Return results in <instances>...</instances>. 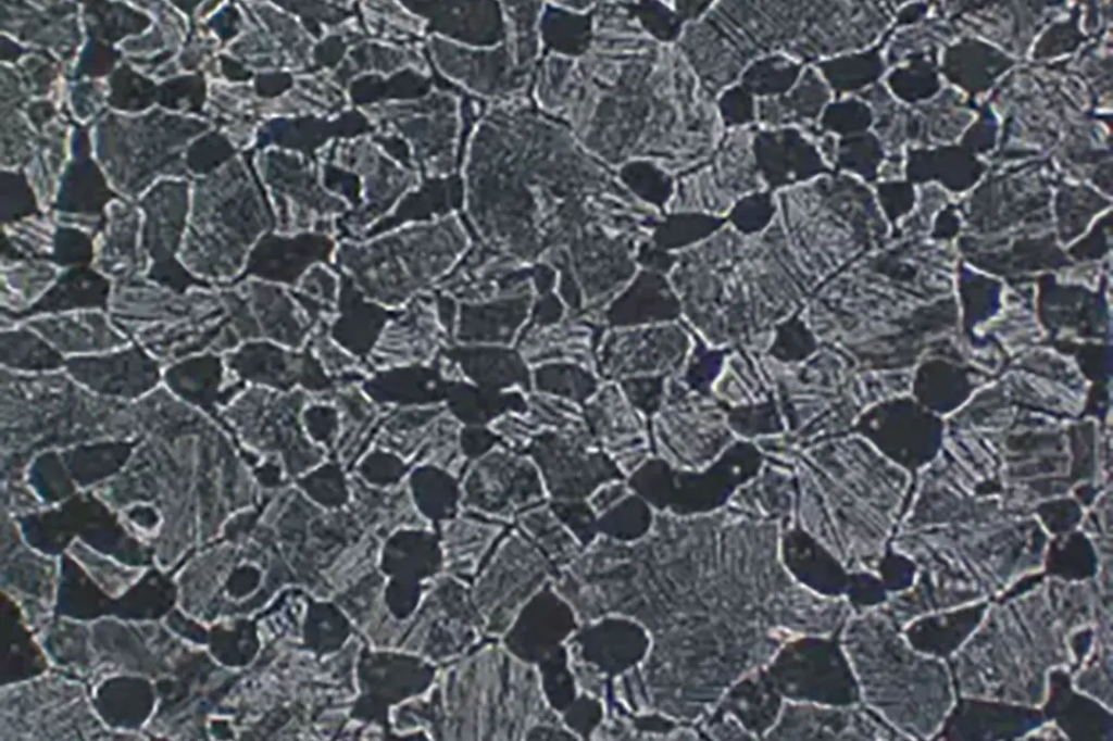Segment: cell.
Masks as SVG:
<instances>
[{"label":"cell","instance_id":"obj_1","mask_svg":"<svg viewBox=\"0 0 1113 741\" xmlns=\"http://www.w3.org/2000/svg\"><path fill=\"white\" fill-rule=\"evenodd\" d=\"M458 251L416 233L334 250L333 267L367 300L397 311L455 267Z\"/></svg>","mask_w":1113,"mask_h":741},{"label":"cell","instance_id":"obj_2","mask_svg":"<svg viewBox=\"0 0 1113 741\" xmlns=\"http://www.w3.org/2000/svg\"><path fill=\"white\" fill-rule=\"evenodd\" d=\"M524 454L536 465L546 492L556 500L583 499L605 482L625 478L600 448L554 431L536 435Z\"/></svg>","mask_w":1113,"mask_h":741},{"label":"cell","instance_id":"obj_3","mask_svg":"<svg viewBox=\"0 0 1113 741\" xmlns=\"http://www.w3.org/2000/svg\"><path fill=\"white\" fill-rule=\"evenodd\" d=\"M451 341L440 324L430 290L397 310L386 323L367 359L382 370L428 365Z\"/></svg>","mask_w":1113,"mask_h":741},{"label":"cell","instance_id":"obj_4","mask_svg":"<svg viewBox=\"0 0 1113 741\" xmlns=\"http://www.w3.org/2000/svg\"><path fill=\"white\" fill-rule=\"evenodd\" d=\"M463 475L467 501L483 510L505 511L546 492L534 462L504 445L470 463Z\"/></svg>","mask_w":1113,"mask_h":741},{"label":"cell","instance_id":"obj_5","mask_svg":"<svg viewBox=\"0 0 1113 741\" xmlns=\"http://www.w3.org/2000/svg\"><path fill=\"white\" fill-rule=\"evenodd\" d=\"M581 413L596 444L625 478L648 459L642 414L626 400L617 382L602 381Z\"/></svg>","mask_w":1113,"mask_h":741},{"label":"cell","instance_id":"obj_6","mask_svg":"<svg viewBox=\"0 0 1113 741\" xmlns=\"http://www.w3.org/2000/svg\"><path fill=\"white\" fill-rule=\"evenodd\" d=\"M441 352L457 365L463 381L498 391H532V367L513 346L452 342Z\"/></svg>","mask_w":1113,"mask_h":741},{"label":"cell","instance_id":"obj_7","mask_svg":"<svg viewBox=\"0 0 1113 741\" xmlns=\"http://www.w3.org/2000/svg\"><path fill=\"white\" fill-rule=\"evenodd\" d=\"M237 285L248 299L262 339L293 350L308 344L314 328L289 288L253 277L241 278Z\"/></svg>","mask_w":1113,"mask_h":741},{"label":"cell","instance_id":"obj_8","mask_svg":"<svg viewBox=\"0 0 1113 741\" xmlns=\"http://www.w3.org/2000/svg\"><path fill=\"white\" fill-rule=\"evenodd\" d=\"M599 340L589 327L577 323L561 325L560 322L548 327L522 328L515 348L530 367L548 362H572L596 372Z\"/></svg>","mask_w":1113,"mask_h":741},{"label":"cell","instance_id":"obj_9","mask_svg":"<svg viewBox=\"0 0 1113 741\" xmlns=\"http://www.w3.org/2000/svg\"><path fill=\"white\" fill-rule=\"evenodd\" d=\"M396 312L365 299L350 279L340 274L337 313L327 330L329 336L352 355L358 359L367 357L386 323Z\"/></svg>","mask_w":1113,"mask_h":741},{"label":"cell","instance_id":"obj_10","mask_svg":"<svg viewBox=\"0 0 1113 741\" xmlns=\"http://www.w3.org/2000/svg\"><path fill=\"white\" fill-rule=\"evenodd\" d=\"M529 299L523 297L492 304L487 312L470 303L459 305L453 342L461 344H515L527 316Z\"/></svg>","mask_w":1113,"mask_h":741},{"label":"cell","instance_id":"obj_11","mask_svg":"<svg viewBox=\"0 0 1113 741\" xmlns=\"http://www.w3.org/2000/svg\"><path fill=\"white\" fill-rule=\"evenodd\" d=\"M445 406L462 426H490L500 417L527 412L526 393L498 391L467 381H449Z\"/></svg>","mask_w":1113,"mask_h":741},{"label":"cell","instance_id":"obj_12","mask_svg":"<svg viewBox=\"0 0 1113 741\" xmlns=\"http://www.w3.org/2000/svg\"><path fill=\"white\" fill-rule=\"evenodd\" d=\"M598 374L572 362H548L532 367V391L583 406L599 389Z\"/></svg>","mask_w":1113,"mask_h":741},{"label":"cell","instance_id":"obj_13","mask_svg":"<svg viewBox=\"0 0 1113 741\" xmlns=\"http://www.w3.org/2000/svg\"><path fill=\"white\" fill-rule=\"evenodd\" d=\"M108 294L109 282L100 274L85 268H75L63 275L25 313L59 312L76 307H102L105 305Z\"/></svg>","mask_w":1113,"mask_h":741},{"label":"cell","instance_id":"obj_14","mask_svg":"<svg viewBox=\"0 0 1113 741\" xmlns=\"http://www.w3.org/2000/svg\"><path fill=\"white\" fill-rule=\"evenodd\" d=\"M289 290L314 329L328 326L337 313L340 274L329 264L317 263Z\"/></svg>","mask_w":1113,"mask_h":741},{"label":"cell","instance_id":"obj_15","mask_svg":"<svg viewBox=\"0 0 1113 741\" xmlns=\"http://www.w3.org/2000/svg\"><path fill=\"white\" fill-rule=\"evenodd\" d=\"M525 416L536 434L554 431L589 447H598L584 420L581 406L548 394L526 393ZM599 448V447H598Z\"/></svg>","mask_w":1113,"mask_h":741},{"label":"cell","instance_id":"obj_16","mask_svg":"<svg viewBox=\"0 0 1113 741\" xmlns=\"http://www.w3.org/2000/svg\"><path fill=\"white\" fill-rule=\"evenodd\" d=\"M30 326L39 329L42 331V335L66 349L75 348L74 344L78 341L79 347H82L83 339L92 347L91 341H97L101 347H104L101 343L104 338L113 340L112 331L109 329L104 318L99 314H77L58 318H42L32 322Z\"/></svg>","mask_w":1113,"mask_h":741},{"label":"cell","instance_id":"obj_17","mask_svg":"<svg viewBox=\"0 0 1113 741\" xmlns=\"http://www.w3.org/2000/svg\"><path fill=\"white\" fill-rule=\"evenodd\" d=\"M53 266L32 265L16 266L8 273V289L16 293L21 301L34 300L54 279Z\"/></svg>","mask_w":1113,"mask_h":741},{"label":"cell","instance_id":"obj_18","mask_svg":"<svg viewBox=\"0 0 1113 741\" xmlns=\"http://www.w3.org/2000/svg\"><path fill=\"white\" fill-rule=\"evenodd\" d=\"M460 450L467 465L503 445L490 426H462L459 436Z\"/></svg>","mask_w":1113,"mask_h":741},{"label":"cell","instance_id":"obj_19","mask_svg":"<svg viewBox=\"0 0 1113 741\" xmlns=\"http://www.w3.org/2000/svg\"><path fill=\"white\" fill-rule=\"evenodd\" d=\"M617 385L626 400L640 413L650 414L658 403V384L647 375L624 378Z\"/></svg>","mask_w":1113,"mask_h":741},{"label":"cell","instance_id":"obj_20","mask_svg":"<svg viewBox=\"0 0 1113 741\" xmlns=\"http://www.w3.org/2000/svg\"><path fill=\"white\" fill-rule=\"evenodd\" d=\"M303 418L311 435L320 441H329L337 428V412L327 403H313L304 410Z\"/></svg>","mask_w":1113,"mask_h":741},{"label":"cell","instance_id":"obj_21","mask_svg":"<svg viewBox=\"0 0 1113 741\" xmlns=\"http://www.w3.org/2000/svg\"><path fill=\"white\" fill-rule=\"evenodd\" d=\"M630 492L626 479H615L598 487L592 493V504L599 508L620 502Z\"/></svg>","mask_w":1113,"mask_h":741}]
</instances>
